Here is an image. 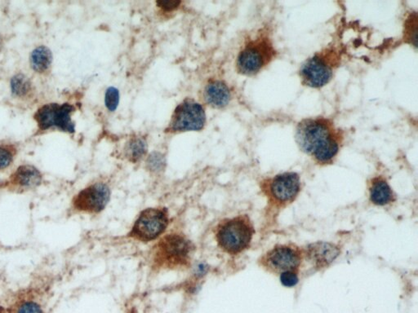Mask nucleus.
Segmentation results:
<instances>
[{
  "mask_svg": "<svg viewBox=\"0 0 418 313\" xmlns=\"http://www.w3.org/2000/svg\"><path fill=\"white\" fill-rule=\"evenodd\" d=\"M347 137V131L325 115L304 117L295 126L294 139L300 151L321 167L334 164Z\"/></svg>",
  "mask_w": 418,
  "mask_h": 313,
  "instance_id": "obj_1",
  "label": "nucleus"
},
{
  "mask_svg": "<svg viewBox=\"0 0 418 313\" xmlns=\"http://www.w3.org/2000/svg\"><path fill=\"white\" fill-rule=\"evenodd\" d=\"M272 23H265L245 40L236 59L238 74L255 77L271 66L280 57Z\"/></svg>",
  "mask_w": 418,
  "mask_h": 313,
  "instance_id": "obj_2",
  "label": "nucleus"
},
{
  "mask_svg": "<svg viewBox=\"0 0 418 313\" xmlns=\"http://www.w3.org/2000/svg\"><path fill=\"white\" fill-rule=\"evenodd\" d=\"M348 54L347 46L340 38L332 39L312 54L298 71L301 84L305 88L322 89L334 79Z\"/></svg>",
  "mask_w": 418,
  "mask_h": 313,
  "instance_id": "obj_3",
  "label": "nucleus"
},
{
  "mask_svg": "<svg viewBox=\"0 0 418 313\" xmlns=\"http://www.w3.org/2000/svg\"><path fill=\"white\" fill-rule=\"evenodd\" d=\"M195 247L191 240L180 233H171L155 245L151 255L153 269L176 270L191 265Z\"/></svg>",
  "mask_w": 418,
  "mask_h": 313,
  "instance_id": "obj_4",
  "label": "nucleus"
},
{
  "mask_svg": "<svg viewBox=\"0 0 418 313\" xmlns=\"http://www.w3.org/2000/svg\"><path fill=\"white\" fill-rule=\"evenodd\" d=\"M255 229L248 215H240L224 220L215 231L218 246L230 256L240 255L253 242Z\"/></svg>",
  "mask_w": 418,
  "mask_h": 313,
  "instance_id": "obj_5",
  "label": "nucleus"
},
{
  "mask_svg": "<svg viewBox=\"0 0 418 313\" xmlns=\"http://www.w3.org/2000/svg\"><path fill=\"white\" fill-rule=\"evenodd\" d=\"M260 191L269 209L280 211L295 202L303 189L302 179L294 171H285L260 181Z\"/></svg>",
  "mask_w": 418,
  "mask_h": 313,
  "instance_id": "obj_6",
  "label": "nucleus"
},
{
  "mask_svg": "<svg viewBox=\"0 0 418 313\" xmlns=\"http://www.w3.org/2000/svg\"><path fill=\"white\" fill-rule=\"evenodd\" d=\"M206 122L207 115L203 104L195 99L186 98L175 107L165 133L179 134L200 131L205 128Z\"/></svg>",
  "mask_w": 418,
  "mask_h": 313,
  "instance_id": "obj_7",
  "label": "nucleus"
},
{
  "mask_svg": "<svg viewBox=\"0 0 418 313\" xmlns=\"http://www.w3.org/2000/svg\"><path fill=\"white\" fill-rule=\"evenodd\" d=\"M169 225L167 209L150 207L143 210L135 220L129 234L130 238L141 243H151L160 238Z\"/></svg>",
  "mask_w": 418,
  "mask_h": 313,
  "instance_id": "obj_8",
  "label": "nucleus"
},
{
  "mask_svg": "<svg viewBox=\"0 0 418 313\" xmlns=\"http://www.w3.org/2000/svg\"><path fill=\"white\" fill-rule=\"evenodd\" d=\"M305 258L304 251L294 244H278L258 260L269 273L280 276L286 272H299Z\"/></svg>",
  "mask_w": 418,
  "mask_h": 313,
  "instance_id": "obj_9",
  "label": "nucleus"
},
{
  "mask_svg": "<svg viewBox=\"0 0 418 313\" xmlns=\"http://www.w3.org/2000/svg\"><path fill=\"white\" fill-rule=\"evenodd\" d=\"M111 197L110 185L97 181L87 186L72 199L70 209L76 214L97 215L105 210Z\"/></svg>",
  "mask_w": 418,
  "mask_h": 313,
  "instance_id": "obj_10",
  "label": "nucleus"
},
{
  "mask_svg": "<svg viewBox=\"0 0 418 313\" xmlns=\"http://www.w3.org/2000/svg\"><path fill=\"white\" fill-rule=\"evenodd\" d=\"M75 108L70 104H48L35 113V120L40 130L57 129L64 133H74L75 124L72 115Z\"/></svg>",
  "mask_w": 418,
  "mask_h": 313,
  "instance_id": "obj_11",
  "label": "nucleus"
},
{
  "mask_svg": "<svg viewBox=\"0 0 418 313\" xmlns=\"http://www.w3.org/2000/svg\"><path fill=\"white\" fill-rule=\"evenodd\" d=\"M43 182L41 171L31 165H21L13 172L8 181V188L21 193L39 187Z\"/></svg>",
  "mask_w": 418,
  "mask_h": 313,
  "instance_id": "obj_12",
  "label": "nucleus"
},
{
  "mask_svg": "<svg viewBox=\"0 0 418 313\" xmlns=\"http://www.w3.org/2000/svg\"><path fill=\"white\" fill-rule=\"evenodd\" d=\"M202 97L207 106L222 110L231 104L233 98L232 90L226 81L222 79L209 80L202 92Z\"/></svg>",
  "mask_w": 418,
  "mask_h": 313,
  "instance_id": "obj_13",
  "label": "nucleus"
},
{
  "mask_svg": "<svg viewBox=\"0 0 418 313\" xmlns=\"http://www.w3.org/2000/svg\"><path fill=\"white\" fill-rule=\"evenodd\" d=\"M368 190L370 202L376 206H388L397 201V195L383 175L377 174L368 180Z\"/></svg>",
  "mask_w": 418,
  "mask_h": 313,
  "instance_id": "obj_14",
  "label": "nucleus"
},
{
  "mask_svg": "<svg viewBox=\"0 0 418 313\" xmlns=\"http://www.w3.org/2000/svg\"><path fill=\"white\" fill-rule=\"evenodd\" d=\"M305 257L314 262L317 267L327 266L339 255V249L334 245L325 243H317L303 249Z\"/></svg>",
  "mask_w": 418,
  "mask_h": 313,
  "instance_id": "obj_15",
  "label": "nucleus"
},
{
  "mask_svg": "<svg viewBox=\"0 0 418 313\" xmlns=\"http://www.w3.org/2000/svg\"><path fill=\"white\" fill-rule=\"evenodd\" d=\"M124 156L131 163H137L146 158L148 143L142 135H134L124 144Z\"/></svg>",
  "mask_w": 418,
  "mask_h": 313,
  "instance_id": "obj_16",
  "label": "nucleus"
},
{
  "mask_svg": "<svg viewBox=\"0 0 418 313\" xmlns=\"http://www.w3.org/2000/svg\"><path fill=\"white\" fill-rule=\"evenodd\" d=\"M418 18L417 10L410 9L404 15L401 38L397 46L401 44L410 45L417 49Z\"/></svg>",
  "mask_w": 418,
  "mask_h": 313,
  "instance_id": "obj_17",
  "label": "nucleus"
},
{
  "mask_svg": "<svg viewBox=\"0 0 418 313\" xmlns=\"http://www.w3.org/2000/svg\"><path fill=\"white\" fill-rule=\"evenodd\" d=\"M30 66L32 69L40 74L48 70L53 61L50 50L47 47L40 46L33 50L30 54Z\"/></svg>",
  "mask_w": 418,
  "mask_h": 313,
  "instance_id": "obj_18",
  "label": "nucleus"
},
{
  "mask_svg": "<svg viewBox=\"0 0 418 313\" xmlns=\"http://www.w3.org/2000/svg\"><path fill=\"white\" fill-rule=\"evenodd\" d=\"M146 166L148 171L152 174H161L167 167V160L164 153L159 151L152 152L146 156Z\"/></svg>",
  "mask_w": 418,
  "mask_h": 313,
  "instance_id": "obj_19",
  "label": "nucleus"
},
{
  "mask_svg": "<svg viewBox=\"0 0 418 313\" xmlns=\"http://www.w3.org/2000/svg\"><path fill=\"white\" fill-rule=\"evenodd\" d=\"M11 313H44V311L39 302L34 298H26L17 301Z\"/></svg>",
  "mask_w": 418,
  "mask_h": 313,
  "instance_id": "obj_20",
  "label": "nucleus"
},
{
  "mask_svg": "<svg viewBox=\"0 0 418 313\" xmlns=\"http://www.w3.org/2000/svg\"><path fill=\"white\" fill-rule=\"evenodd\" d=\"M10 84L12 94L19 97H25L28 94L31 88L29 79L22 74L13 77Z\"/></svg>",
  "mask_w": 418,
  "mask_h": 313,
  "instance_id": "obj_21",
  "label": "nucleus"
},
{
  "mask_svg": "<svg viewBox=\"0 0 418 313\" xmlns=\"http://www.w3.org/2000/svg\"><path fill=\"white\" fill-rule=\"evenodd\" d=\"M120 91L115 87H109L106 90L104 103L106 110L109 112H115L120 106Z\"/></svg>",
  "mask_w": 418,
  "mask_h": 313,
  "instance_id": "obj_22",
  "label": "nucleus"
},
{
  "mask_svg": "<svg viewBox=\"0 0 418 313\" xmlns=\"http://www.w3.org/2000/svg\"><path fill=\"white\" fill-rule=\"evenodd\" d=\"M15 151L10 147L0 146V171L6 170L15 161Z\"/></svg>",
  "mask_w": 418,
  "mask_h": 313,
  "instance_id": "obj_23",
  "label": "nucleus"
},
{
  "mask_svg": "<svg viewBox=\"0 0 418 313\" xmlns=\"http://www.w3.org/2000/svg\"><path fill=\"white\" fill-rule=\"evenodd\" d=\"M299 272H286L280 275L281 283L285 287H294L299 281Z\"/></svg>",
  "mask_w": 418,
  "mask_h": 313,
  "instance_id": "obj_24",
  "label": "nucleus"
},
{
  "mask_svg": "<svg viewBox=\"0 0 418 313\" xmlns=\"http://www.w3.org/2000/svg\"><path fill=\"white\" fill-rule=\"evenodd\" d=\"M209 266L205 262H199L193 267V278L196 281H200L208 274Z\"/></svg>",
  "mask_w": 418,
  "mask_h": 313,
  "instance_id": "obj_25",
  "label": "nucleus"
},
{
  "mask_svg": "<svg viewBox=\"0 0 418 313\" xmlns=\"http://www.w3.org/2000/svg\"><path fill=\"white\" fill-rule=\"evenodd\" d=\"M157 7L164 12H171L177 10L181 6L182 2L177 0H164V1H157Z\"/></svg>",
  "mask_w": 418,
  "mask_h": 313,
  "instance_id": "obj_26",
  "label": "nucleus"
}]
</instances>
